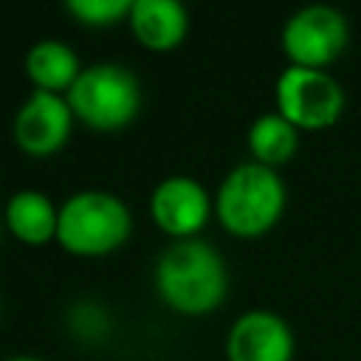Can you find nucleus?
Here are the masks:
<instances>
[{
	"label": "nucleus",
	"instance_id": "nucleus-1",
	"mask_svg": "<svg viewBox=\"0 0 361 361\" xmlns=\"http://www.w3.org/2000/svg\"><path fill=\"white\" fill-rule=\"evenodd\" d=\"M155 288L161 299L180 313H209L228 290L226 259L200 237L175 240L155 262Z\"/></svg>",
	"mask_w": 361,
	"mask_h": 361
},
{
	"label": "nucleus",
	"instance_id": "nucleus-2",
	"mask_svg": "<svg viewBox=\"0 0 361 361\" xmlns=\"http://www.w3.org/2000/svg\"><path fill=\"white\" fill-rule=\"evenodd\" d=\"M285 200L288 192L276 169L243 161L220 180L214 212L226 231L237 237H259L279 223Z\"/></svg>",
	"mask_w": 361,
	"mask_h": 361
},
{
	"label": "nucleus",
	"instance_id": "nucleus-3",
	"mask_svg": "<svg viewBox=\"0 0 361 361\" xmlns=\"http://www.w3.org/2000/svg\"><path fill=\"white\" fill-rule=\"evenodd\" d=\"M133 228L127 203L104 189H82L59 206L56 240L65 251L82 257H102L116 251Z\"/></svg>",
	"mask_w": 361,
	"mask_h": 361
},
{
	"label": "nucleus",
	"instance_id": "nucleus-4",
	"mask_svg": "<svg viewBox=\"0 0 361 361\" xmlns=\"http://www.w3.org/2000/svg\"><path fill=\"white\" fill-rule=\"evenodd\" d=\"M65 99L73 116L85 124L96 130H118L138 116L141 85L135 73L118 62H93L82 68Z\"/></svg>",
	"mask_w": 361,
	"mask_h": 361
},
{
	"label": "nucleus",
	"instance_id": "nucleus-5",
	"mask_svg": "<svg viewBox=\"0 0 361 361\" xmlns=\"http://www.w3.org/2000/svg\"><path fill=\"white\" fill-rule=\"evenodd\" d=\"M276 113H282L299 130L333 127L344 113V87L327 71L288 65L274 85Z\"/></svg>",
	"mask_w": 361,
	"mask_h": 361
},
{
	"label": "nucleus",
	"instance_id": "nucleus-6",
	"mask_svg": "<svg viewBox=\"0 0 361 361\" xmlns=\"http://www.w3.org/2000/svg\"><path fill=\"white\" fill-rule=\"evenodd\" d=\"M350 45L347 17L327 3L296 8L282 25V51L290 65L327 71Z\"/></svg>",
	"mask_w": 361,
	"mask_h": 361
},
{
	"label": "nucleus",
	"instance_id": "nucleus-7",
	"mask_svg": "<svg viewBox=\"0 0 361 361\" xmlns=\"http://www.w3.org/2000/svg\"><path fill=\"white\" fill-rule=\"evenodd\" d=\"M73 127V110L62 93L34 87L28 99L17 107L11 133L20 149L28 155H51L56 152Z\"/></svg>",
	"mask_w": 361,
	"mask_h": 361
},
{
	"label": "nucleus",
	"instance_id": "nucleus-8",
	"mask_svg": "<svg viewBox=\"0 0 361 361\" xmlns=\"http://www.w3.org/2000/svg\"><path fill=\"white\" fill-rule=\"evenodd\" d=\"M212 209L214 200L209 197L206 186L192 175H169L158 180V186L149 195L152 220L178 240L195 237L206 226Z\"/></svg>",
	"mask_w": 361,
	"mask_h": 361
},
{
	"label": "nucleus",
	"instance_id": "nucleus-9",
	"mask_svg": "<svg viewBox=\"0 0 361 361\" xmlns=\"http://www.w3.org/2000/svg\"><path fill=\"white\" fill-rule=\"evenodd\" d=\"M296 338L285 316L254 307L234 319L226 336L228 361H293Z\"/></svg>",
	"mask_w": 361,
	"mask_h": 361
},
{
	"label": "nucleus",
	"instance_id": "nucleus-10",
	"mask_svg": "<svg viewBox=\"0 0 361 361\" xmlns=\"http://www.w3.org/2000/svg\"><path fill=\"white\" fill-rule=\"evenodd\" d=\"M127 20L135 39L149 51H169L189 31V11L180 0H133Z\"/></svg>",
	"mask_w": 361,
	"mask_h": 361
},
{
	"label": "nucleus",
	"instance_id": "nucleus-11",
	"mask_svg": "<svg viewBox=\"0 0 361 361\" xmlns=\"http://www.w3.org/2000/svg\"><path fill=\"white\" fill-rule=\"evenodd\" d=\"M3 223L14 237L23 243L39 245L56 237V223H59V209L54 200L39 192V189H20L6 200L3 209Z\"/></svg>",
	"mask_w": 361,
	"mask_h": 361
},
{
	"label": "nucleus",
	"instance_id": "nucleus-12",
	"mask_svg": "<svg viewBox=\"0 0 361 361\" xmlns=\"http://www.w3.org/2000/svg\"><path fill=\"white\" fill-rule=\"evenodd\" d=\"M25 73L39 90L59 93V90H71V85L82 73V65L68 42L45 37L25 51Z\"/></svg>",
	"mask_w": 361,
	"mask_h": 361
},
{
	"label": "nucleus",
	"instance_id": "nucleus-13",
	"mask_svg": "<svg viewBox=\"0 0 361 361\" xmlns=\"http://www.w3.org/2000/svg\"><path fill=\"white\" fill-rule=\"evenodd\" d=\"M248 149H251V161L265 164L271 169H279L282 164H288L296 149H299V127H293L282 113H262L251 121L248 127Z\"/></svg>",
	"mask_w": 361,
	"mask_h": 361
},
{
	"label": "nucleus",
	"instance_id": "nucleus-14",
	"mask_svg": "<svg viewBox=\"0 0 361 361\" xmlns=\"http://www.w3.org/2000/svg\"><path fill=\"white\" fill-rule=\"evenodd\" d=\"M65 8L87 25H110L130 14L133 0H68Z\"/></svg>",
	"mask_w": 361,
	"mask_h": 361
},
{
	"label": "nucleus",
	"instance_id": "nucleus-15",
	"mask_svg": "<svg viewBox=\"0 0 361 361\" xmlns=\"http://www.w3.org/2000/svg\"><path fill=\"white\" fill-rule=\"evenodd\" d=\"M6 361H42V358H37V355H11Z\"/></svg>",
	"mask_w": 361,
	"mask_h": 361
},
{
	"label": "nucleus",
	"instance_id": "nucleus-16",
	"mask_svg": "<svg viewBox=\"0 0 361 361\" xmlns=\"http://www.w3.org/2000/svg\"><path fill=\"white\" fill-rule=\"evenodd\" d=\"M3 226H6V223H3V217H0V231H3Z\"/></svg>",
	"mask_w": 361,
	"mask_h": 361
}]
</instances>
